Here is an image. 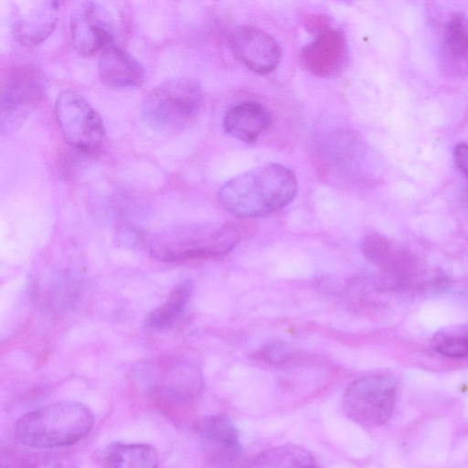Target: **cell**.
<instances>
[{"label":"cell","mask_w":468,"mask_h":468,"mask_svg":"<svg viewBox=\"0 0 468 468\" xmlns=\"http://www.w3.org/2000/svg\"><path fill=\"white\" fill-rule=\"evenodd\" d=\"M296 193L294 174L282 165L270 164L229 179L219 189L218 200L237 217L255 218L283 208Z\"/></svg>","instance_id":"1"},{"label":"cell","mask_w":468,"mask_h":468,"mask_svg":"<svg viewBox=\"0 0 468 468\" xmlns=\"http://www.w3.org/2000/svg\"><path fill=\"white\" fill-rule=\"evenodd\" d=\"M94 416L84 404L57 401L22 415L16 422V435L26 446L49 449L74 444L92 429Z\"/></svg>","instance_id":"2"},{"label":"cell","mask_w":468,"mask_h":468,"mask_svg":"<svg viewBox=\"0 0 468 468\" xmlns=\"http://www.w3.org/2000/svg\"><path fill=\"white\" fill-rule=\"evenodd\" d=\"M239 239V233L229 226L181 225L154 234L149 250L163 261L211 258L231 251Z\"/></svg>","instance_id":"3"},{"label":"cell","mask_w":468,"mask_h":468,"mask_svg":"<svg viewBox=\"0 0 468 468\" xmlns=\"http://www.w3.org/2000/svg\"><path fill=\"white\" fill-rule=\"evenodd\" d=\"M202 90L191 78L177 77L154 87L144 97L141 115L144 122L160 133L184 129L197 114Z\"/></svg>","instance_id":"4"},{"label":"cell","mask_w":468,"mask_h":468,"mask_svg":"<svg viewBox=\"0 0 468 468\" xmlns=\"http://www.w3.org/2000/svg\"><path fill=\"white\" fill-rule=\"evenodd\" d=\"M398 385L388 375H372L352 382L343 397L345 414L363 428L385 424L392 416Z\"/></svg>","instance_id":"5"},{"label":"cell","mask_w":468,"mask_h":468,"mask_svg":"<svg viewBox=\"0 0 468 468\" xmlns=\"http://www.w3.org/2000/svg\"><path fill=\"white\" fill-rule=\"evenodd\" d=\"M55 117L64 139L81 151L98 148L105 136L103 121L80 93L64 90L55 101Z\"/></svg>","instance_id":"6"},{"label":"cell","mask_w":468,"mask_h":468,"mask_svg":"<svg viewBox=\"0 0 468 468\" xmlns=\"http://www.w3.org/2000/svg\"><path fill=\"white\" fill-rule=\"evenodd\" d=\"M43 92L40 75L31 67L16 66L2 80L1 130L16 128L29 115Z\"/></svg>","instance_id":"7"},{"label":"cell","mask_w":468,"mask_h":468,"mask_svg":"<svg viewBox=\"0 0 468 468\" xmlns=\"http://www.w3.org/2000/svg\"><path fill=\"white\" fill-rule=\"evenodd\" d=\"M69 33L75 49L82 55H91L113 45L115 19L97 2H80L70 13Z\"/></svg>","instance_id":"8"},{"label":"cell","mask_w":468,"mask_h":468,"mask_svg":"<svg viewBox=\"0 0 468 468\" xmlns=\"http://www.w3.org/2000/svg\"><path fill=\"white\" fill-rule=\"evenodd\" d=\"M150 387L160 396L178 402L197 398L203 388V375L196 362L173 357L146 368Z\"/></svg>","instance_id":"9"},{"label":"cell","mask_w":468,"mask_h":468,"mask_svg":"<svg viewBox=\"0 0 468 468\" xmlns=\"http://www.w3.org/2000/svg\"><path fill=\"white\" fill-rule=\"evenodd\" d=\"M229 45L236 58L258 74H268L279 65L282 50L275 38L251 26H239L229 34Z\"/></svg>","instance_id":"10"},{"label":"cell","mask_w":468,"mask_h":468,"mask_svg":"<svg viewBox=\"0 0 468 468\" xmlns=\"http://www.w3.org/2000/svg\"><path fill=\"white\" fill-rule=\"evenodd\" d=\"M348 58L347 42L336 29H325L305 46L300 55L303 67L318 77H332L340 73Z\"/></svg>","instance_id":"11"},{"label":"cell","mask_w":468,"mask_h":468,"mask_svg":"<svg viewBox=\"0 0 468 468\" xmlns=\"http://www.w3.org/2000/svg\"><path fill=\"white\" fill-rule=\"evenodd\" d=\"M60 2L29 1L18 8L12 30L16 41L33 48L42 43L53 31L58 17Z\"/></svg>","instance_id":"12"},{"label":"cell","mask_w":468,"mask_h":468,"mask_svg":"<svg viewBox=\"0 0 468 468\" xmlns=\"http://www.w3.org/2000/svg\"><path fill=\"white\" fill-rule=\"evenodd\" d=\"M201 434L207 452L218 464L229 466L239 459L242 450L239 432L228 416L214 414L205 418Z\"/></svg>","instance_id":"13"},{"label":"cell","mask_w":468,"mask_h":468,"mask_svg":"<svg viewBox=\"0 0 468 468\" xmlns=\"http://www.w3.org/2000/svg\"><path fill=\"white\" fill-rule=\"evenodd\" d=\"M98 73L105 85L114 89L140 87L145 77L142 64L127 50L115 45L101 52Z\"/></svg>","instance_id":"14"},{"label":"cell","mask_w":468,"mask_h":468,"mask_svg":"<svg viewBox=\"0 0 468 468\" xmlns=\"http://www.w3.org/2000/svg\"><path fill=\"white\" fill-rule=\"evenodd\" d=\"M441 58L446 70L453 76L468 74V15L452 13L442 31Z\"/></svg>","instance_id":"15"},{"label":"cell","mask_w":468,"mask_h":468,"mask_svg":"<svg viewBox=\"0 0 468 468\" xmlns=\"http://www.w3.org/2000/svg\"><path fill=\"white\" fill-rule=\"evenodd\" d=\"M271 122V113L263 105L242 101L226 112L222 124L229 135L245 143H254Z\"/></svg>","instance_id":"16"},{"label":"cell","mask_w":468,"mask_h":468,"mask_svg":"<svg viewBox=\"0 0 468 468\" xmlns=\"http://www.w3.org/2000/svg\"><path fill=\"white\" fill-rule=\"evenodd\" d=\"M192 291L193 282L190 280L177 284L167 299L145 316V327L153 331H164L173 327L185 313Z\"/></svg>","instance_id":"17"},{"label":"cell","mask_w":468,"mask_h":468,"mask_svg":"<svg viewBox=\"0 0 468 468\" xmlns=\"http://www.w3.org/2000/svg\"><path fill=\"white\" fill-rule=\"evenodd\" d=\"M111 468H157L159 455L152 445L115 442L106 450Z\"/></svg>","instance_id":"18"},{"label":"cell","mask_w":468,"mask_h":468,"mask_svg":"<svg viewBox=\"0 0 468 468\" xmlns=\"http://www.w3.org/2000/svg\"><path fill=\"white\" fill-rule=\"evenodd\" d=\"M313 464V457L305 449L287 444L261 452L244 468H307Z\"/></svg>","instance_id":"19"},{"label":"cell","mask_w":468,"mask_h":468,"mask_svg":"<svg viewBox=\"0 0 468 468\" xmlns=\"http://www.w3.org/2000/svg\"><path fill=\"white\" fill-rule=\"evenodd\" d=\"M434 347L438 353L448 357H466L468 332L441 333L434 340Z\"/></svg>","instance_id":"20"},{"label":"cell","mask_w":468,"mask_h":468,"mask_svg":"<svg viewBox=\"0 0 468 468\" xmlns=\"http://www.w3.org/2000/svg\"><path fill=\"white\" fill-rule=\"evenodd\" d=\"M261 356L270 363H282L290 357L291 352L282 343L272 342L262 349Z\"/></svg>","instance_id":"21"},{"label":"cell","mask_w":468,"mask_h":468,"mask_svg":"<svg viewBox=\"0 0 468 468\" xmlns=\"http://www.w3.org/2000/svg\"><path fill=\"white\" fill-rule=\"evenodd\" d=\"M453 159L460 171L468 176V144L459 143L456 144Z\"/></svg>","instance_id":"22"},{"label":"cell","mask_w":468,"mask_h":468,"mask_svg":"<svg viewBox=\"0 0 468 468\" xmlns=\"http://www.w3.org/2000/svg\"><path fill=\"white\" fill-rule=\"evenodd\" d=\"M307 468H318V467H316L314 464H313V465H310V466H309V467H307Z\"/></svg>","instance_id":"23"}]
</instances>
